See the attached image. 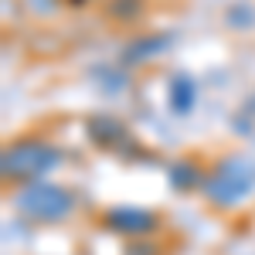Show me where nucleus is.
<instances>
[{"label":"nucleus","instance_id":"20e7f679","mask_svg":"<svg viewBox=\"0 0 255 255\" xmlns=\"http://www.w3.org/2000/svg\"><path fill=\"white\" fill-rule=\"evenodd\" d=\"M109 228H116V232H126V235H143V232H153V225H157V218L150 215V211H136V208H116V211H109Z\"/></svg>","mask_w":255,"mask_h":255},{"label":"nucleus","instance_id":"7ed1b4c3","mask_svg":"<svg viewBox=\"0 0 255 255\" xmlns=\"http://www.w3.org/2000/svg\"><path fill=\"white\" fill-rule=\"evenodd\" d=\"M58 163V150L48 143H17L3 153V174L27 180V177H41L48 174Z\"/></svg>","mask_w":255,"mask_h":255},{"label":"nucleus","instance_id":"f03ea898","mask_svg":"<svg viewBox=\"0 0 255 255\" xmlns=\"http://www.w3.org/2000/svg\"><path fill=\"white\" fill-rule=\"evenodd\" d=\"M17 208L24 215H31L34 221H58L72 211V194L61 191L55 184H31L17 194Z\"/></svg>","mask_w":255,"mask_h":255},{"label":"nucleus","instance_id":"f257e3e1","mask_svg":"<svg viewBox=\"0 0 255 255\" xmlns=\"http://www.w3.org/2000/svg\"><path fill=\"white\" fill-rule=\"evenodd\" d=\"M201 184H204V191L215 204H235L255 187V163L249 157H228Z\"/></svg>","mask_w":255,"mask_h":255}]
</instances>
